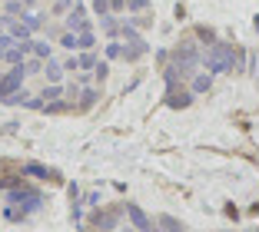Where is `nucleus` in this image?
Instances as JSON below:
<instances>
[{
    "instance_id": "f3484780",
    "label": "nucleus",
    "mask_w": 259,
    "mask_h": 232,
    "mask_svg": "<svg viewBox=\"0 0 259 232\" xmlns=\"http://www.w3.org/2000/svg\"><path fill=\"white\" fill-rule=\"evenodd\" d=\"M40 97H44V103H47V100H60V97H63V86H60V83H50V86H47Z\"/></svg>"
},
{
    "instance_id": "6ab92c4d",
    "label": "nucleus",
    "mask_w": 259,
    "mask_h": 232,
    "mask_svg": "<svg viewBox=\"0 0 259 232\" xmlns=\"http://www.w3.org/2000/svg\"><path fill=\"white\" fill-rule=\"evenodd\" d=\"M196 37H199V40H206V43H209V47L216 43V33L209 30V27H196Z\"/></svg>"
},
{
    "instance_id": "a878e982",
    "label": "nucleus",
    "mask_w": 259,
    "mask_h": 232,
    "mask_svg": "<svg viewBox=\"0 0 259 232\" xmlns=\"http://www.w3.org/2000/svg\"><path fill=\"white\" fill-rule=\"evenodd\" d=\"M100 23H103V30H107V33H116V23L110 20V14H107V17H100Z\"/></svg>"
},
{
    "instance_id": "4c0bfd02",
    "label": "nucleus",
    "mask_w": 259,
    "mask_h": 232,
    "mask_svg": "<svg viewBox=\"0 0 259 232\" xmlns=\"http://www.w3.org/2000/svg\"><path fill=\"white\" fill-rule=\"evenodd\" d=\"M0 76H4V73H0Z\"/></svg>"
},
{
    "instance_id": "c85d7f7f",
    "label": "nucleus",
    "mask_w": 259,
    "mask_h": 232,
    "mask_svg": "<svg viewBox=\"0 0 259 232\" xmlns=\"http://www.w3.org/2000/svg\"><path fill=\"white\" fill-rule=\"evenodd\" d=\"M70 4H73V0H57V14H67V10H70Z\"/></svg>"
},
{
    "instance_id": "72a5a7b5",
    "label": "nucleus",
    "mask_w": 259,
    "mask_h": 232,
    "mask_svg": "<svg viewBox=\"0 0 259 232\" xmlns=\"http://www.w3.org/2000/svg\"><path fill=\"white\" fill-rule=\"evenodd\" d=\"M4 53H7V50H4V47H0V60H4Z\"/></svg>"
},
{
    "instance_id": "473e14b6",
    "label": "nucleus",
    "mask_w": 259,
    "mask_h": 232,
    "mask_svg": "<svg viewBox=\"0 0 259 232\" xmlns=\"http://www.w3.org/2000/svg\"><path fill=\"white\" fill-rule=\"evenodd\" d=\"M123 232H140V229H133V225H130V229H123Z\"/></svg>"
},
{
    "instance_id": "1a4fd4ad",
    "label": "nucleus",
    "mask_w": 259,
    "mask_h": 232,
    "mask_svg": "<svg viewBox=\"0 0 259 232\" xmlns=\"http://www.w3.org/2000/svg\"><path fill=\"white\" fill-rule=\"evenodd\" d=\"M193 97L196 93H186V90H180V86H166V106H173V110H186V106L193 103Z\"/></svg>"
},
{
    "instance_id": "dca6fc26",
    "label": "nucleus",
    "mask_w": 259,
    "mask_h": 232,
    "mask_svg": "<svg viewBox=\"0 0 259 232\" xmlns=\"http://www.w3.org/2000/svg\"><path fill=\"white\" fill-rule=\"evenodd\" d=\"M60 43L67 47V50H80V33L67 30V33H63V37H60Z\"/></svg>"
},
{
    "instance_id": "9b49d317",
    "label": "nucleus",
    "mask_w": 259,
    "mask_h": 232,
    "mask_svg": "<svg viewBox=\"0 0 259 232\" xmlns=\"http://www.w3.org/2000/svg\"><path fill=\"white\" fill-rule=\"evenodd\" d=\"M100 100V90H93V86H87V90H80V100H76V110L83 113V110H90L93 103Z\"/></svg>"
},
{
    "instance_id": "c9c22d12",
    "label": "nucleus",
    "mask_w": 259,
    "mask_h": 232,
    "mask_svg": "<svg viewBox=\"0 0 259 232\" xmlns=\"http://www.w3.org/2000/svg\"><path fill=\"white\" fill-rule=\"evenodd\" d=\"M249 232H259V229H249Z\"/></svg>"
},
{
    "instance_id": "9d476101",
    "label": "nucleus",
    "mask_w": 259,
    "mask_h": 232,
    "mask_svg": "<svg viewBox=\"0 0 259 232\" xmlns=\"http://www.w3.org/2000/svg\"><path fill=\"white\" fill-rule=\"evenodd\" d=\"M146 50H150V47H146L143 40H137V43H130V47H123V53H120V57H123V60H126V63H137V60H140V57H143Z\"/></svg>"
},
{
    "instance_id": "6e6552de",
    "label": "nucleus",
    "mask_w": 259,
    "mask_h": 232,
    "mask_svg": "<svg viewBox=\"0 0 259 232\" xmlns=\"http://www.w3.org/2000/svg\"><path fill=\"white\" fill-rule=\"evenodd\" d=\"M67 30H73V33H87L90 30V20H87V7L83 4H73V10H70V17H67Z\"/></svg>"
},
{
    "instance_id": "7ed1b4c3",
    "label": "nucleus",
    "mask_w": 259,
    "mask_h": 232,
    "mask_svg": "<svg viewBox=\"0 0 259 232\" xmlns=\"http://www.w3.org/2000/svg\"><path fill=\"white\" fill-rule=\"evenodd\" d=\"M169 57H173V63L180 67V73H193V70L199 67V60H203L193 40H180V47H176V50L169 53Z\"/></svg>"
},
{
    "instance_id": "20e7f679",
    "label": "nucleus",
    "mask_w": 259,
    "mask_h": 232,
    "mask_svg": "<svg viewBox=\"0 0 259 232\" xmlns=\"http://www.w3.org/2000/svg\"><path fill=\"white\" fill-rule=\"evenodd\" d=\"M23 63H17L14 70H7V73L0 76V100H7V97H14V93H20L23 90Z\"/></svg>"
},
{
    "instance_id": "e433bc0d",
    "label": "nucleus",
    "mask_w": 259,
    "mask_h": 232,
    "mask_svg": "<svg viewBox=\"0 0 259 232\" xmlns=\"http://www.w3.org/2000/svg\"><path fill=\"white\" fill-rule=\"evenodd\" d=\"M226 232H233V229H226Z\"/></svg>"
},
{
    "instance_id": "2eb2a0df",
    "label": "nucleus",
    "mask_w": 259,
    "mask_h": 232,
    "mask_svg": "<svg viewBox=\"0 0 259 232\" xmlns=\"http://www.w3.org/2000/svg\"><path fill=\"white\" fill-rule=\"evenodd\" d=\"M76 60H80V70H97V57H93V53L90 50H83V53H80V57H76Z\"/></svg>"
},
{
    "instance_id": "b1692460",
    "label": "nucleus",
    "mask_w": 259,
    "mask_h": 232,
    "mask_svg": "<svg viewBox=\"0 0 259 232\" xmlns=\"http://www.w3.org/2000/svg\"><path fill=\"white\" fill-rule=\"evenodd\" d=\"M120 53H123V47L116 43V40H113V43H107V57H110V60H116Z\"/></svg>"
},
{
    "instance_id": "2f4dec72",
    "label": "nucleus",
    "mask_w": 259,
    "mask_h": 232,
    "mask_svg": "<svg viewBox=\"0 0 259 232\" xmlns=\"http://www.w3.org/2000/svg\"><path fill=\"white\" fill-rule=\"evenodd\" d=\"M126 7V0H110V10H123Z\"/></svg>"
},
{
    "instance_id": "f03ea898",
    "label": "nucleus",
    "mask_w": 259,
    "mask_h": 232,
    "mask_svg": "<svg viewBox=\"0 0 259 232\" xmlns=\"http://www.w3.org/2000/svg\"><path fill=\"white\" fill-rule=\"evenodd\" d=\"M7 202H10V206H17L23 216H30V212L44 209V196H40L37 189H30L27 182H23V186H17V189H10V193H7Z\"/></svg>"
},
{
    "instance_id": "0eeeda50",
    "label": "nucleus",
    "mask_w": 259,
    "mask_h": 232,
    "mask_svg": "<svg viewBox=\"0 0 259 232\" xmlns=\"http://www.w3.org/2000/svg\"><path fill=\"white\" fill-rule=\"evenodd\" d=\"M23 176H33V179H44V182H60V172L44 166V163H33V159L23 163Z\"/></svg>"
},
{
    "instance_id": "f8f14e48",
    "label": "nucleus",
    "mask_w": 259,
    "mask_h": 232,
    "mask_svg": "<svg viewBox=\"0 0 259 232\" xmlns=\"http://www.w3.org/2000/svg\"><path fill=\"white\" fill-rule=\"evenodd\" d=\"M156 225H160V232H186V225L180 222V219H173V216H160Z\"/></svg>"
},
{
    "instance_id": "bb28decb",
    "label": "nucleus",
    "mask_w": 259,
    "mask_h": 232,
    "mask_svg": "<svg viewBox=\"0 0 259 232\" xmlns=\"http://www.w3.org/2000/svg\"><path fill=\"white\" fill-rule=\"evenodd\" d=\"M146 4H150V0H126L130 10H146Z\"/></svg>"
},
{
    "instance_id": "cd10ccee",
    "label": "nucleus",
    "mask_w": 259,
    "mask_h": 232,
    "mask_svg": "<svg viewBox=\"0 0 259 232\" xmlns=\"http://www.w3.org/2000/svg\"><path fill=\"white\" fill-rule=\"evenodd\" d=\"M14 43H17V40L10 37V33H0V47H4V50H10V47H14Z\"/></svg>"
},
{
    "instance_id": "c756f323",
    "label": "nucleus",
    "mask_w": 259,
    "mask_h": 232,
    "mask_svg": "<svg viewBox=\"0 0 259 232\" xmlns=\"http://www.w3.org/2000/svg\"><path fill=\"white\" fill-rule=\"evenodd\" d=\"M63 70H80V60H76V57H70V60L63 63Z\"/></svg>"
},
{
    "instance_id": "393cba45",
    "label": "nucleus",
    "mask_w": 259,
    "mask_h": 232,
    "mask_svg": "<svg viewBox=\"0 0 259 232\" xmlns=\"http://www.w3.org/2000/svg\"><path fill=\"white\" fill-rule=\"evenodd\" d=\"M93 73H97L100 83H103V80H107V73H110V67H107V63H97V70H93Z\"/></svg>"
},
{
    "instance_id": "7c9ffc66",
    "label": "nucleus",
    "mask_w": 259,
    "mask_h": 232,
    "mask_svg": "<svg viewBox=\"0 0 259 232\" xmlns=\"http://www.w3.org/2000/svg\"><path fill=\"white\" fill-rule=\"evenodd\" d=\"M23 70H27V73H37V70H40V57H37V60H30Z\"/></svg>"
},
{
    "instance_id": "39448f33",
    "label": "nucleus",
    "mask_w": 259,
    "mask_h": 232,
    "mask_svg": "<svg viewBox=\"0 0 259 232\" xmlns=\"http://www.w3.org/2000/svg\"><path fill=\"white\" fill-rule=\"evenodd\" d=\"M123 212H126V219H130V225H133V229H140V232H160V225L153 222V219L140 209L137 202H126V206H123Z\"/></svg>"
},
{
    "instance_id": "423d86ee",
    "label": "nucleus",
    "mask_w": 259,
    "mask_h": 232,
    "mask_svg": "<svg viewBox=\"0 0 259 232\" xmlns=\"http://www.w3.org/2000/svg\"><path fill=\"white\" fill-rule=\"evenodd\" d=\"M120 206H110V209H103V212H93V216H90V222H87V225H90V229H100V232H110V229H116V222H120Z\"/></svg>"
},
{
    "instance_id": "4be33fe9",
    "label": "nucleus",
    "mask_w": 259,
    "mask_h": 232,
    "mask_svg": "<svg viewBox=\"0 0 259 232\" xmlns=\"http://www.w3.org/2000/svg\"><path fill=\"white\" fill-rule=\"evenodd\" d=\"M20 17H23V23H27V27H30V30H37L40 23H44V20H40L37 14H20Z\"/></svg>"
},
{
    "instance_id": "a211bd4d",
    "label": "nucleus",
    "mask_w": 259,
    "mask_h": 232,
    "mask_svg": "<svg viewBox=\"0 0 259 232\" xmlns=\"http://www.w3.org/2000/svg\"><path fill=\"white\" fill-rule=\"evenodd\" d=\"M30 50L37 53L40 60H50V47H47V43H40V40H30Z\"/></svg>"
},
{
    "instance_id": "5701e85b",
    "label": "nucleus",
    "mask_w": 259,
    "mask_h": 232,
    "mask_svg": "<svg viewBox=\"0 0 259 232\" xmlns=\"http://www.w3.org/2000/svg\"><path fill=\"white\" fill-rule=\"evenodd\" d=\"M97 43V40H93V33L87 30V33H80V50H90V47Z\"/></svg>"
},
{
    "instance_id": "412c9836",
    "label": "nucleus",
    "mask_w": 259,
    "mask_h": 232,
    "mask_svg": "<svg viewBox=\"0 0 259 232\" xmlns=\"http://www.w3.org/2000/svg\"><path fill=\"white\" fill-rule=\"evenodd\" d=\"M93 14H97V17H107L110 14V0H93Z\"/></svg>"
},
{
    "instance_id": "ddd939ff",
    "label": "nucleus",
    "mask_w": 259,
    "mask_h": 232,
    "mask_svg": "<svg viewBox=\"0 0 259 232\" xmlns=\"http://www.w3.org/2000/svg\"><path fill=\"white\" fill-rule=\"evenodd\" d=\"M213 90V73H196V80H193V93H209Z\"/></svg>"
},
{
    "instance_id": "4468645a",
    "label": "nucleus",
    "mask_w": 259,
    "mask_h": 232,
    "mask_svg": "<svg viewBox=\"0 0 259 232\" xmlns=\"http://www.w3.org/2000/svg\"><path fill=\"white\" fill-rule=\"evenodd\" d=\"M60 76H63V63L47 60V80H50V83H60Z\"/></svg>"
},
{
    "instance_id": "f257e3e1",
    "label": "nucleus",
    "mask_w": 259,
    "mask_h": 232,
    "mask_svg": "<svg viewBox=\"0 0 259 232\" xmlns=\"http://www.w3.org/2000/svg\"><path fill=\"white\" fill-rule=\"evenodd\" d=\"M206 63V73H233V70H243V53L236 50L233 43H223V40H216L209 50H206L203 57Z\"/></svg>"
},
{
    "instance_id": "aec40b11",
    "label": "nucleus",
    "mask_w": 259,
    "mask_h": 232,
    "mask_svg": "<svg viewBox=\"0 0 259 232\" xmlns=\"http://www.w3.org/2000/svg\"><path fill=\"white\" fill-rule=\"evenodd\" d=\"M27 100H30V93H27V90H20V93H14V97H7V100H4V103H10V106L23 103V106H27Z\"/></svg>"
},
{
    "instance_id": "f704fd0d",
    "label": "nucleus",
    "mask_w": 259,
    "mask_h": 232,
    "mask_svg": "<svg viewBox=\"0 0 259 232\" xmlns=\"http://www.w3.org/2000/svg\"><path fill=\"white\" fill-rule=\"evenodd\" d=\"M252 212H259V202H256V206H252Z\"/></svg>"
}]
</instances>
